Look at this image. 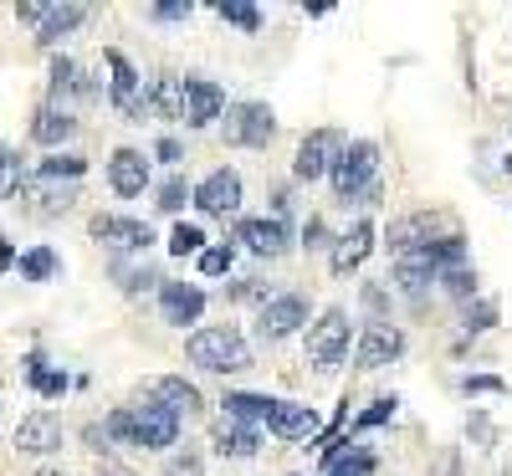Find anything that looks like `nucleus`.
<instances>
[{
    "label": "nucleus",
    "instance_id": "nucleus-15",
    "mask_svg": "<svg viewBox=\"0 0 512 476\" xmlns=\"http://www.w3.org/2000/svg\"><path fill=\"white\" fill-rule=\"evenodd\" d=\"M88 236H93V241H108V246H118V251H144V246L154 241V231H149L144 221H123V215H93Z\"/></svg>",
    "mask_w": 512,
    "mask_h": 476
},
{
    "label": "nucleus",
    "instance_id": "nucleus-24",
    "mask_svg": "<svg viewBox=\"0 0 512 476\" xmlns=\"http://www.w3.org/2000/svg\"><path fill=\"white\" fill-rule=\"evenodd\" d=\"M395 282H400V292L420 297L425 287L436 282V267L425 262V251H410V256H400V267H395Z\"/></svg>",
    "mask_w": 512,
    "mask_h": 476
},
{
    "label": "nucleus",
    "instance_id": "nucleus-29",
    "mask_svg": "<svg viewBox=\"0 0 512 476\" xmlns=\"http://www.w3.org/2000/svg\"><path fill=\"white\" fill-rule=\"evenodd\" d=\"M82 169H88V159H77V154H52V159H41V169H36V175L41 180H77L82 175Z\"/></svg>",
    "mask_w": 512,
    "mask_h": 476
},
{
    "label": "nucleus",
    "instance_id": "nucleus-35",
    "mask_svg": "<svg viewBox=\"0 0 512 476\" xmlns=\"http://www.w3.org/2000/svg\"><path fill=\"white\" fill-rule=\"evenodd\" d=\"M497 323V302L492 297H482V302H472V308H466V333H487Z\"/></svg>",
    "mask_w": 512,
    "mask_h": 476
},
{
    "label": "nucleus",
    "instance_id": "nucleus-50",
    "mask_svg": "<svg viewBox=\"0 0 512 476\" xmlns=\"http://www.w3.org/2000/svg\"><path fill=\"white\" fill-rule=\"evenodd\" d=\"M446 476H461V456H451V461H446Z\"/></svg>",
    "mask_w": 512,
    "mask_h": 476
},
{
    "label": "nucleus",
    "instance_id": "nucleus-23",
    "mask_svg": "<svg viewBox=\"0 0 512 476\" xmlns=\"http://www.w3.org/2000/svg\"><path fill=\"white\" fill-rule=\"evenodd\" d=\"M144 103L164 123H185V88H180V77H154V88L144 93Z\"/></svg>",
    "mask_w": 512,
    "mask_h": 476
},
{
    "label": "nucleus",
    "instance_id": "nucleus-7",
    "mask_svg": "<svg viewBox=\"0 0 512 476\" xmlns=\"http://www.w3.org/2000/svg\"><path fill=\"white\" fill-rule=\"evenodd\" d=\"M308 323V302L297 297V292H282V297H272L262 313H256V333H262L267 343H277V338H292L297 328Z\"/></svg>",
    "mask_w": 512,
    "mask_h": 476
},
{
    "label": "nucleus",
    "instance_id": "nucleus-45",
    "mask_svg": "<svg viewBox=\"0 0 512 476\" xmlns=\"http://www.w3.org/2000/svg\"><path fill=\"white\" fill-rule=\"evenodd\" d=\"M16 16H21L26 26H41V16H47V6H41V0H21V6H16Z\"/></svg>",
    "mask_w": 512,
    "mask_h": 476
},
{
    "label": "nucleus",
    "instance_id": "nucleus-41",
    "mask_svg": "<svg viewBox=\"0 0 512 476\" xmlns=\"http://www.w3.org/2000/svg\"><path fill=\"white\" fill-rule=\"evenodd\" d=\"M200 471H205V461H200L195 451H180L175 461L164 466V476H200Z\"/></svg>",
    "mask_w": 512,
    "mask_h": 476
},
{
    "label": "nucleus",
    "instance_id": "nucleus-40",
    "mask_svg": "<svg viewBox=\"0 0 512 476\" xmlns=\"http://www.w3.org/2000/svg\"><path fill=\"white\" fill-rule=\"evenodd\" d=\"M31 384H36V389H41V395H47V400L67 395V374H57V369H41V374H36Z\"/></svg>",
    "mask_w": 512,
    "mask_h": 476
},
{
    "label": "nucleus",
    "instance_id": "nucleus-47",
    "mask_svg": "<svg viewBox=\"0 0 512 476\" xmlns=\"http://www.w3.org/2000/svg\"><path fill=\"white\" fill-rule=\"evenodd\" d=\"M154 154H159V159H164V164H175V159H185V154H180V144H175V139H159V144H154Z\"/></svg>",
    "mask_w": 512,
    "mask_h": 476
},
{
    "label": "nucleus",
    "instance_id": "nucleus-5",
    "mask_svg": "<svg viewBox=\"0 0 512 476\" xmlns=\"http://www.w3.org/2000/svg\"><path fill=\"white\" fill-rule=\"evenodd\" d=\"M128 415H134V446H144V451L175 446V436H180L175 410H164L159 400H144V405H128Z\"/></svg>",
    "mask_w": 512,
    "mask_h": 476
},
{
    "label": "nucleus",
    "instance_id": "nucleus-32",
    "mask_svg": "<svg viewBox=\"0 0 512 476\" xmlns=\"http://www.w3.org/2000/svg\"><path fill=\"white\" fill-rule=\"evenodd\" d=\"M77 93V67L67 62V57H57L52 62V108L62 103V98H72Z\"/></svg>",
    "mask_w": 512,
    "mask_h": 476
},
{
    "label": "nucleus",
    "instance_id": "nucleus-20",
    "mask_svg": "<svg viewBox=\"0 0 512 476\" xmlns=\"http://www.w3.org/2000/svg\"><path fill=\"white\" fill-rule=\"evenodd\" d=\"M149 395L164 405V410H175V415H195L205 400H200V389L190 384V379H180V374H164V379H154L149 384Z\"/></svg>",
    "mask_w": 512,
    "mask_h": 476
},
{
    "label": "nucleus",
    "instance_id": "nucleus-19",
    "mask_svg": "<svg viewBox=\"0 0 512 476\" xmlns=\"http://www.w3.org/2000/svg\"><path fill=\"white\" fill-rule=\"evenodd\" d=\"M236 241L246 251H256V256H282L287 251V226L277 221V215H272V221H267V215H262V221H241L236 226Z\"/></svg>",
    "mask_w": 512,
    "mask_h": 476
},
{
    "label": "nucleus",
    "instance_id": "nucleus-1",
    "mask_svg": "<svg viewBox=\"0 0 512 476\" xmlns=\"http://www.w3.org/2000/svg\"><path fill=\"white\" fill-rule=\"evenodd\" d=\"M185 354L205 374H236V369L251 364V343L231 323H216V328H195L190 343H185Z\"/></svg>",
    "mask_w": 512,
    "mask_h": 476
},
{
    "label": "nucleus",
    "instance_id": "nucleus-12",
    "mask_svg": "<svg viewBox=\"0 0 512 476\" xmlns=\"http://www.w3.org/2000/svg\"><path fill=\"white\" fill-rule=\"evenodd\" d=\"M16 200H26V210L31 215H41V221H52V215H67L72 210V200H77V185H62V180H26L21 185V195Z\"/></svg>",
    "mask_w": 512,
    "mask_h": 476
},
{
    "label": "nucleus",
    "instance_id": "nucleus-10",
    "mask_svg": "<svg viewBox=\"0 0 512 476\" xmlns=\"http://www.w3.org/2000/svg\"><path fill=\"white\" fill-rule=\"evenodd\" d=\"M180 88H185V123L190 128H210L226 113V93L210 77H180Z\"/></svg>",
    "mask_w": 512,
    "mask_h": 476
},
{
    "label": "nucleus",
    "instance_id": "nucleus-42",
    "mask_svg": "<svg viewBox=\"0 0 512 476\" xmlns=\"http://www.w3.org/2000/svg\"><path fill=\"white\" fill-rule=\"evenodd\" d=\"M231 297H236V302H262V308H267V302H272V297H267V287H262V282H256V277H246V282H236V287H231Z\"/></svg>",
    "mask_w": 512,
    "mask_h": 476
},
{
    "label": "nucleus",
    "instance_id": "nucleus-36",
    "mask_svg": "<svg viewBox=\"0 0 512 476\" xmlns=\"http://www.w3.org/2000/svg\"><path fill=\"white\" fill-rule=\"evenodd\" d=\"M395 405H400L395 395H390V400H374L369 410H359V420H354V430H374V425H384V420H395Z\"/></svg>",
    "mask_w": 512,
    "mask_h": 476
},
{
    "label": "nucleus",
    "instance_id": "nucleus-37",
    "mask_svg": "<svg viewBox=\"0 0 512 476\" xmlns=\"http://www.w3.org/2000/svg\"><path fill=\"white\" fill-rule=\"evenodd\" d=\"M103 436L118 441V446H134V415H128V410H113L108 425H103Z\"/></svg>",
    "mask_w": 512,
    "mask_h": 476
},
{
    "label": "nucleus",
    "instance_id": "nucleus-25",
    "mask_svg": "<svg viewBox=\"0 0 512 476\" xmlns=\"http://www.w3.org/2000/svg\"><path fill=\"white\" fill-rule=\"evenodd\" d=\"M256 446H262V436H256L251 425H236V420L216 425V451L221 456H256Z\"/></svg>",
    "mask_w": 512,
    "mask_h": 476
},
{
    "label": "nucleus",
    "instance_id": "nucleus-49",
    "mask_svg": "<svg viewBox=\"0 0 512 476\" xmlns=\"http://www.w3.org/2000/svg\"><path fill=\"white\" fill-rule=\"evenodd\" d=\"M88 446H93V451H108V436H103V425H88Z\"/></svg>",
    "mask_w": 512,
    "mask_h": 476
},
{
    "label": "nucleus",
    "instance_id": "nucleus-44",
    "mask_svg": "<svg viewBox=\"0 0 512 476\" xmlns=\"http://www.w3.org/2000/svg\"><path fill=\"white\" fill-rule=\"evenodd\" d=\"M195 6H190V0H164V6H154V16L159 21H180V16H190Z\"/></svg>",
    "mask_w": 512,
    "mask_h": 476
},
{
    "label": "nucleus",
    "instance_id": "nucleus-18",
    "mask_svg": "<svg viewBox=\"0 0 512 476\" xmlns=\"http://www.w3.org/2000/svg\"><path fill=\"white\" fill-rule=\"evenodd\" d=\"M369 251H374V226H369V221H359L349 236H338V241H333V277L359 272Z\"/></svg>",
    "mask_w": 512,
    "mask_h": 476
},
{
    "label": "nucleus",
    "instance_id": "nucleus-31",
    "mask_svg": "<svg viewBox=\"0 0 512 476\" xmlns=\"http://www.w3.org/2000/svg\"><path fill=\"white\" fill-rule=\"evenodd\" d=\"M169 251H175V256H200V251H205V231L180 221L175 231H169Z\"/></svg>",
    "mask_w": 512,
    "mask_h": 476
},
{
    "label": "nucleus",
    "instance_id": "nucleus-17",
    "mask_svg": "<svg viewBox=\"0 0 512 476\" xmlns=\"http://www.w3.org/2000/svg\"><path fill=\"white\" fill-rule=\"evenodd\" d=\"M108 185H113L123 200L144 195V185H149V159H144L139 149H118V154L108 159Z\"/></svg>",
    "mask_w": 512,
    "mask_h": 476
},
{
    "label": "nucleus",
    "instance_id": "nucleus-48",
    "mask_svg": "<svg viewBox=\"0 0 512 476\" xmlns=\"http://www.w3.org/2000/svg\"><path fill=\"white\" fill-rule=\"evenodd\" d=\"M11 267H16V251H11L6 236H0V272H11Z\"/></svg>",
    "mask_w": 512,
    "mask_h": 476
},
{
    "label": "nucleus",
    "instance_id": "nucleus-3",
    "mask_svg": "<svg viewBox=\"0 0 512 476\" xmlns=\"http://www.w3.org/2000/svg\"><path fill=\"white\" fill-rule=\"evenodd\" d=\"M308 359H313V369H338L349 359V313L344 308H328L313 328H308Z\"/></svg>",
    "mask_w": 512,
    "mask_h": 476
},
{
    "label": "nucleus",
    "instance_id": "nucleus-39",
    "mask_svg": "<svg viewBox=\"0 0 512 476\" xmlns=\"http://www.w3.org/2000/svg\"><path fill=\"white\" fill-rule=\"evenodd\" d=\"M374 471V451H354L349 461H333L328 476H369Z\"/></svg>",
    "mask_w": 512,
    "mask_h": 476
},
{
    "label": "nucleus",
    "instance_id": "nucleus-26",
    "mask_svg": "<svg viewBox=\"0 0 512 476\" xmlns=\"http://www.w3.org/2000/svg\"><path fill=\"white\" fill-rule=\"evenodd\" d=\"M221 405H226V420H236V425H256V420H267V410H272L267 395H226Z\"/></svg>",
    "mask_w": 512,
    "mask_h": 476
},
{
    "label": "nucleus",
    "instance_id": "nucleus-9",
    "mask_svg": "<svg viewBox=\"0 0 512 476\" xmlns=\"http://www.w3.org/2000/svg\"><path fill=\"white\" fill-rule=\"evenodd\" d=\"M405 354V333L395 328V323H369L364 333H359V369H384V364H395Z\"/></svg>",
    "mask_w": 512,
    "mask_h": 476
},
{
    "label": "nucleus",
    "instance_id": "nucleus-2",
    "mask_svg": "<svg viewBox=\"0 0 512 476\" xmlns=\"http://www.w3.org/2000/svg\"><path fill=\"white\" fill-rule=\"evenodd\" d=\"M374 169H379V149H374L369 139H354V144H344V149L333 154V164H328L333 195L344 200V205H349V200H359V195H364V185H369V180H379Z\"/></svg>",
    "mask_w": 512,
    "mask_h": 476
},
{
    "label": "nucleus",
    "instance_id": "nucleus-51",
    "mask_svg": "<svg viewBox=\"0 0 512 476\" xmlns=\"http://www.w3.org/2000/svg\"><path fill=\"white\" fill-rule=\"evenodd\" d=\"M36 476H67V471H62V466H41Z\"/></svg>",
    "mask_w": 512,
    "mask_h": 476
},
{
    "label": "nucleus",
    "instance_id": "nucleus-46",
    "mask_svg": "<svg viewBox=\"0 0 512 476\" xmlns=\"http://www.w3.org/2000/svg\"><path fill=\"white\" fill-rule=\"evenodd\" d=\"M303 241H308V251H318V246H328V226L318 221V215H313V221H308V231H303Z\"/></svg>",
    "mask_w": 512,
    "mask_h": 476
},
{
    "label": "nucleus",
    "instance_id": "nucleus-11",
    "mask_svg": "<svg viewBox=\"0 0 512 476\" xmlns=\"http://www.w3.org/2000/svg\"><path fill=\"white\" fill-rule=\"evenodd\" d=\"M338 149H344V144H338V134H333V128H313V134H308L303 144H297L292 175H297V180H323Z\"/></svg>",
    "mask_w": 512,
    "mask_h": 476
},
{
    "label": "nucleus",
    "instance_id": "nucleus-28",
    "mask_svg": "<svg viewBox=\"0 0 512 476\" xmlns=\"http://www.w3.org/2000/svg\"><path fill=\"white\" fill-rule=\"evenodd\" d=\"M26 185V169H21V154H11L6 144H0V200H16Z\"/></svg>",
    "mask_w": 512,
    "mask_h": 476
},
{
    "label": "nucleus",
    "instance_id": "nucleus-43",
    "mask_svg": "<svg viewBox=\"0 0 512 476\" xmlns=\"http://www.w3.org/2000/svg\"><path fill=\"white\" fill-rule=\"evenodd\" d=\"M502 379H492V374H477V379H466V395H502Z\"/></svg>",
    "mask_w": 512,
    "mask_h": 476
},
{
    "label": "nucleus",
    "instance_id": "nucleus-52",
    "mask_svg": "<svg viewBox=\"0 0 512 476\" xmlns=\"http://www.w3.org/2000/svg\"><path fill=\"white\" fill-rule=\"evenodd\" d=\"M108 476H128V471H108Z\"/></svg>",
    "mask_w": 512,
    "mask_h": 476
},
{
    "label": "nucleus",
    "instance_id": "nucleus-38",
    "mask_svg": "<svg viewBox=\"0 0 512 476\" xmlns=\"http://www.w3.org/2000/svg\"><path fill=\"white\" fill-rule=\"evenodd\" d=\"M436 282H446V292H451V297H477V272H466V267L441 272Z\"/></svg>",
    "mask_w": 512,
    "mask_h": 476
},
{
    "label": "nucleus",
    "instance_id": "nucleus-22",
    "mask_svg": "<svg viewBox=\"0 0 512 476\" xmlns=\"http://www.w3.org/2000/svg\"><path fill=\"white\" fill-rule=\"evenodd\" d=\"M82 21H88V6H47V16L36 26V47H57V41L67 31H77Z\"/></svg>",
    "mask_w": 512,
    "mask_h": 476
},
{
    "label": "nucleus",
    "instance_id": "nucleus-8",
    "mask_svg": "<svg viewBox=\"0 0 512 476\" xmlns=\"http://www.w3.org/2000/svg\"><path fill=\"white\" fill-rule=\"evenodd\" d=\"M190 200H195L200 215H236V205H241V175H236V169H216V175H205L195 185Z\"/></svg>",
    "mask_w": 512,
    "mask_h": 476
},
{
    "label": "nucleus",
    "instance_id": "nucleus-4",
    "mask_svg": "<svg viewBox=\"0 0 512 476\" xmlns=\"http://www.w3.org/2000/svg\"><path fill=\"white\" fill-rule=\"evenodd\" d=\"M272 134H277V118H272L267 103H236V108H226V144L262 149V144H272Z\"/></svg>",
    "mask_w": 512,
    "mask_h": 476
},
{
    "label": "nucleus",
    "instance_id": "nucleus-33",
    "mask_svg": "<svg viewBox=\"0 0 512 476\" xmlns=\"http://www.w3.org/2000/svg\"><path fill=\"white\" fill-rule=\"evenodd\" d=\"M221 16L231 26H241V31H262V11L246 6V0H221Z\"/></svg>",
    "mask_w": 512,
    "mask_h": 476
},
{
    "label": "nucleus",
    "instance_id": "nucleus-14",
    "mask_svg": "<svg viewBox=\"0 0 512 476\" xmlns=\"http://www.w3.org/2000/svg\"><path fill=\"white\" fill-rule=\"evenodd\" d=\"M159 313H164V323H175V328L200 323L205 292H200L195 282H164V287H159Z\"/></svg>",
    "mask_w": 512,
    "mask_h": 476
},
{
    "label": "nucleus",
    "instance_id": "nucleus-6",
    "mask_svg": "<svg viewBox=\"0 0 512 476\" xmlns=\"http://www.w3.org/2000/svg\"><path fill=\"white\" fill-rule=\"evenodd\" d=\"M451 221L436 210H415V215H400V221H390V231H384V241H390V251L410 256V251H425Z\"/></svg>",
    "mask_w": 512,
    "mask_h": 476
},
{
    "label": "nucleus",
    "instance_id": "nucleus-27",
    "mask_svg": "<svg viewBox=\"0 0 512 476\" xmlns=\"http://www.w3.org/2000/svg\"><path fill=\"white\" fill-rule=\"evenodd\" d=\"M16 267H21V277H26V282H52V277H57V256H52L47 246H31Z\"/></svg>",
    "mask_w": 512,
    "mask_h": 476
},
{
    "label": "nucleus",
    "instance_id": "nucleus-30",
    "mask_svg": "<svg viewBox=\"0 0 512 476\" xmlns=\"http://www.w3.org/2000/svg\"><path fill=\"white\" fill-rule=\"evenodd\" d=\"M190 195H195V190H190V180H185V175H169V180L159 185V200H154V205L175 215V210H185V200H190Z\"/></svg>",
    "mask_w": 512,
    "mask_h": 476
},
{
    "label": "nucleus",
    "instance_id": "nucleus-21",
    "mask_svg": "<svg viewBox=\"0 0 512 476\" xmlns=\"http://www.w3.org/2000/svg\"><path fill=\"white\" fill-rule=\"evenodd\" d=\"M72 134H77V118H72L67 108H41V113L31 118V139H36L41 149H62Z\"/></svg>",
    "mask_w": 512,
    "mask_h": 476
},
{
    "label": "nucleus",
    "instance_id": "nucleus-13",
    "mask_svg": "<svg viewBox=\"0 0 512 476\" xmlns=\"http://www.w3.org/2000/svg\"><path fill=\"white\" fill-rule=\"evenodd\" d=\"M62 446V420L52 415V410H36V415H26L21 425H16V451H26V456H52Z\"/></svg>",
    "mask_w": 512,
    "mask_h": 476
},
{
    "label": "nucleus",
    "instance_id": "nucleus-34",
    "mask_svg": "<svg viewBox=\"0 0 512 476\" xmlns=\"http://www.w3.org/2000/svg\"><path fill=\"white\" fill-rule=\"evenodd\" d=\"M231 256H236L231 246H205V251L195 256V262H200V272H205V277H226V272H231Z\"/></svg>",
    "mask_w": 512,
    "mask_h": 476
},
{
    "label": "nucleus",
    "instance_id": "nucleus-16",
    "mask_svg": "<svg viewBox=\"0 0 512 476\" xmlns=\"http://www.w3.org/2000/svg\"><path fill=\"white\" fill-rule=\"evenodd\" d=\"M267 430H272L277 441H308L313 430H318V410L313 405H292V400H272Z\"/></svg>",
    "mask_w": 512,
    "mask_h": 476
}]
</instances>
